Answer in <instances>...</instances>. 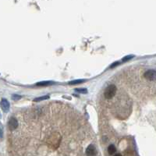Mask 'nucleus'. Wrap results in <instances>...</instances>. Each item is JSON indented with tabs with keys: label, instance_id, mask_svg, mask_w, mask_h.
<instances>
[{
	"label": "nucleus",
	"instance_id": "f257e3e1",
	"mask_svg": "<svg viewBox=\"0 0 156 156\" xmlns=\"http://www.w3.org/2000/svg\"><path fill=\"white\" fill-rule=\"evenodd\" d=\"M116 92V87L114 84L109 85L105 90L104 95L107 99H111L112 98L114 97L115 94Z\"/></svg>",
	"mask_w": 156,
	"mask_h": 156
},
{
	"label": "nucleus",
	"instance_id": "f03ea898",
	"mask_svg": "<svg viewBox=\"0 0 156 156\" xmlns=\"http://www.w3.org/2000/svg\"><path fill=\"white\" fill-rule=\"evenodd\" d=\"M144 77L148 80H156V70H148L144 74Z\"/></svg>",
	"mask_w": 156,
	"mask_h": 156
},
{
	"label": "nucleus",
	"instance_id": "7ed1b4c3",
	"mask_svg": "<svg viewBox=\"0 0 156 156\" xmlns=\"http://www.w3.org/2000/svg\"><path fill=\"white\" fill-rule=\"evenodd\" d=\"M8 126H9V130H16L18 127V122H17V120L15 118L12 117V118H10V119L9 120Z\"/></svg>",
	"mask_w": 156,
	"mask_h": 156
},
{
	"label": "nucleus",
	"instance_id": "20e7f679",
	"mask_svg": "<svg viewBox=\"0 0 156 156\" xmlns=\"http://www.w3.org/2000/svg\"><path fill=\"white\" fill-rule=\"evenodd\" d=\"M96 153H97L96 148L93 144H90L88 147L87 148V150H86L87 156H95Z\"/></svg>",
	"mask_w": 156,
	"mask_h": 156
},
{
	"label": "nucleus",
	"instance_id": "39448f33",
	"mask_svg": "<svg viewBox=\"0 0 156 156\" xmlns=\"http://www.w3.org/2000/svg\"><path fill=\"white\" fill-rule=\"evenodd\" d=\"M1 106L4 112H8L9 109V102L5 98H2L1 101Z\"/></svg>",
	"mask_w": 156,
	"mask_h": 156
},
{
	"label": "nucleus",
	"instance_id": "423d86ee",
	"mask_svg": "<svg viewBox=\"0 0 156 156\" xmlns=\"http://www.w3.org/2000/svg\"><path fill=\"white\" fill-rule=\"evenodd\" d=\"M116 152V148L115 147V145L113 144H110L108 148V152L109 155H113L115 152Z\"/></svg>",
	"mask_w": 156,
	"mask_h": 156
},
{
	"label": "nucleus",
	"instance_id": "0eeeda50",
	"mask_svg": "<svg viewBox=\"0 0 156 156\" xmlns=\"http://www.w3.org/2000/svg\"><path fill=\"white\" fill-rule=\"evenodd\" d=\"M54 84V82L52 81H42L40 83H38L37 86H48V85H51Z\"/></svg>",
	"mask_w": 156,
	"mask_h": 156
},
{
	"label": "nucleus",
	"instance_id": "6e6552de",
	"mask_svg": "<svg viewBox=\"0 0 156 156\" xmlns=\"http://www.w3.org/2000/svg\"><path fill=\"white\" fill-rule=\"evenodd\" d=\"M84 80H72L70 81L69 84H80V83L84 82Z\"/></svg>",
	"mask_w": 156,
	"mask_h": 156
},
{
	"label": "nucleus",
	"instance_id": "1a4fd4ad",
	"mask_svg": "<svg viewBox=\"0 0 156 156\" xmlns=\"http://www.w3.org/2000/svg\"><path fill=\"white\" fill-rule=\"evenodd\" d=\"M48 98H49V96H48V95H45V96H42V97L37 98L35 99V101H42V100L48 99Z\"/></svg>",
	"mask_w": 156,
	"mask_h": 156
},
{
	"label": "nucleus",
	"instance_id": "9d476101",
	"mask_svg": "<svg viewBox=\"0 0 156 156\" xmlns=\"http://www.w3.org/2000/svg\"><path fill=\"white\" fill-rule=\"evenodd\" d=\"M77 92H79V93H82V94H86L87 92V90L85 88H80V89H76L75 90Z\"/></svg>",
	"mask_w": 156,
	"mask_h": 156
},
{
	"label": "nucleus",
	"instance_id": "9b49d317",
	"mask_svg": "<svg viewBox=\"0 0 156 156\" xmlns=\"http://www.w3.org/2000/svg\"><path fill=\"white\" fill-rule=\"evenodd\" d=\"M133 57H134V56H127L123 58V61H127V60L130 59V58H132Z\"/></svg>",
	"mask_w": 156,
	"mask_h": 156
},
{
	"label": "nucleus",
	"instance_id": "f8f14e48",
	"mask_svg": "<svg viewBox=\"0 0 156 156\" xmlns=\"http://www.w3.org/2000/svg\"><path fill=\"white\" fill-rule=\"evenodd\" d=\"M12 98H13L14 99V100H19L20 98V95H13L12 96Z\"/></svg>",
	"mask_w": 156,
	"mask_h": 156
},
{
	"label": "nucleus",
	"instance_id": "ddd939ff",
	"mask_svg": "<svg viewBox=\"0 0 156 156\" xmlns=\"http://www.w3.org/2000/svg\"><path fill=\"white\" fill-rule=\"evenodd\" d=\"M119 62H116V63H114V64H112L110 67H114V66H116V65H118V64H119Z\"/></svg>",
	"mask_w": 156,
	"mask_h": 156
},
{
	"label": "nucleus",
	"instance_id": "4468645a",
	"mask_svg": "<svg viewBox=\"0 0 156 156\" xmlns=\"http://www.w3.org/2000/svg\"><path fill=\"white\" fill-rule=\"evenodd\" d=\"M115 156H122V155H121L120 154H116V155Z\"/></svg>",
	"mask_w": 156,
	"mask_h": 156
}]
</instances>
